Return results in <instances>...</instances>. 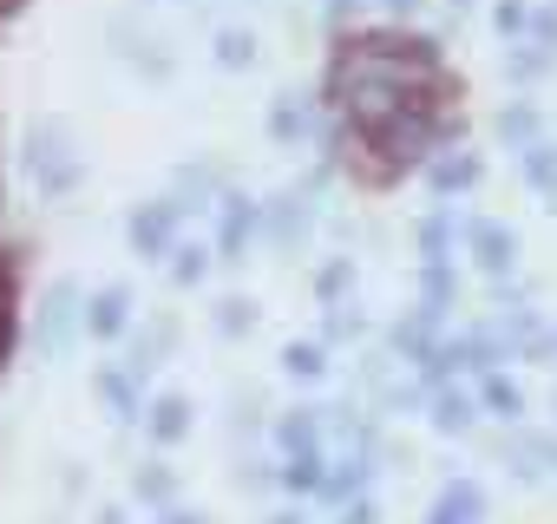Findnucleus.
Returning a JSON list of instances; mask_svg holds the SVG:
<instances>
[{
	"label": "nucleus",
	"instance_id": "nucleus-20",
	"mask_svg": "<svg viewBox=\"0 0 557 524\" xmlns=\"http://www.w3.org/2000/svg\"><path fill=\"white\" fill-rule=\"evenodd\" d=\"M184 498V485H177V465L164 459V452H145L138 465H132V504H145V511H164V504H177Z\"/></svg>",
	"mask_w": 557,
	"mask_h": 524
},
{
	"label": "nucleus",
	"instance_id": "nucleus-26",
	"mask_svg": "<svg viewBox=\"0 0 557 524\" xmlns=\"http://www.w3.org/2000/svg\"><path fill=\"white\" fill-rule=\"evenodd\" d=\"M256 315H262V309H256V296L230 289V296H216V302H210V335H216V341H249V335H256Z\"/></svg>",
	"mask_w": 557,
	"mask_h": 524
},
{
	"label": "nucleus",
	"instance_id": "nucleus-8",
	"mask_svg": "<svg viewBox=\"0 0 557 524\" xmlns=\"http://www.w3.org/2000/svg\"><path fill=\"white\" fill-rule=\"evenodd\" d=\"M459 249L472 255V270L485 283H511L518 276V236L498 216H459Z\"/></svg>",
	"mask_w": 557,
	"mask_h": 524
},
{
	"label": "nucleus",
	"instance_id": "nucleus-41",
	"mask_svg": "<svg viewBox=\"0 0 557 524\" xmlns=\"http://www.w3.org/2000/svg\"><path fill=\"white\" fill-rule=\"evenodd\" d=\"M544 452H550V472H557V433H550V439H544Z\"/></svg>",
	"mask_w": 557,
	"mask_h": 524
},
{
	"label": "nucleus",
	"instance_id": "nucleus-37",
	"mask_svg": "<svg viewBox=\"0 0 557 524\" xmlns=\"http://www.w3.org/2000/svg\"><path fill=\"white\" fill-rule=\"evenodd\" d=\"M309 517H315V504H296V498H283V504H275L262 524H309Z\"/></svg>",
	"mask_w": 557,
	"mask_h": 524
},
{
	"label": "nucleus",
	"instance_id": "nucleus-10",
	"mask_svg": "<svg viewBox=\"0 0 557 524\" xmlns=\"http://www.w3.org/2000/svg\"><path fill=\"white\" fill-rule=\"evenodd\" d=\"M177 348H184V315H177V309H158L151 322H138V328L125 335V367H132L138 380H151L164 361H177Z\"/></svg>",
	"mask_w": 557,
	"mask_h": 524
},
{
	"label": "nucleus",
	"instance_id": "nucleus-13",
	"mask_svg": "<svg viewBox=\"0 0 557 524\" xmlns=\"http://www.w3.org/2000/svg\"><path fill=\"white\" fill-rule=\"evenodd\" d=\"M420 184H426L433 203H459V197H472V190L485 184V158H479L472 145H446V151L420 171Z\"/></svg>",
	"mask_w": 557,
	"mask_h": 524
},
{
	"label": "nucleus",
	"instance_id": "nucleus-44",
	"mask_svg": "<svg viewBox=\"0 0 557 524\" xmlns=\"http://www.w3.org/2000/svg\"><path fill=\"white\" fill-rule=\"evenodd\" d=\"M177 8H197V0H177Z\"/></svg>",
	"mask_w": 557,
	"mask_h": 524
},
{
	"label": "nucleus",
	"instance_id": "nucleus-11",
	"mask_svg": "<svg viewBox=\"0 0 557 524\" xmlns=\"http://www.w3.org/2000/svg\"><path fill=\"white\" fill-rule=\"evenodd\" d=\"M171 197H177V210L184 216H216V203L236 190L230 184V171L223 164H210V158H184L177 171H171V184H164Z\"/></svg>",
	"mask_w": 557,
	"mask_h": 524
},
{
	"label": "nucleus",
	"instance_id": "nucleus-31",
	"mask_svg": "<svg viewBox=\"0 0 557 524\" xmlns=\"http://www.w3.org/2000/svg\"><path fill=\"white\" fill-rule=\"evenodd\" d=\"M230 485H236L243 498H269V491H275V452H262V446H236Z\"/></svg>",
	"mask_w": 557,
	"mask_h": 524
},
{
	"label": "nucleus",
	"instance_id": "nucleus-4",
	"mask_svg": "<svg viewBox=\"0 0 557 524\" xmlns=\"http://www.w3.org/2000/svg\"><path fill=\"white\" fill-rule=\"evenodd\" d=\"M125 242H132V255L138 262H171V249L184 242V210H177V197L171 190H158V197H138L132 210H125Z\"/></svg>",
	"mask_w": 557,
	"mask_h": 524
},
{
	"label": "nucleus",
	"instance_id": "nucleus-25",
	"mask_svg": "<svg viewBox=\"0 0 557 524\" xmlns=\"http://www.w3.org/2000/svg\"><path fill=\"white\" fill-rule=\"evenodd\" d=\"M407 236H413L420 255H459V210H453V203H433V210L413 216Z\"/></svg>",
	"mask_w": 557,
	"mask_h": 524
},
{
	"label": "nucleus",
	"instance_id": "nucleus-30",
	"mask_svg": "<svg viewBox=\"0 0 557 524\" xmlns=\"http://www.w3.org/2000/svg\"><path fill=\"white\" fill-rule=\"evenodd\" d=\"M210 270H216V249L210 242H177L171 249V262H164V276H171V289H203L210 283Z\"/></svg>",
	"mask_w": 557,
	"mask_h": 524
},
{
	"label": "nucleus",
	"instance_id": "nucleus-18",
	"mask_svg": "<svg viewBox=\"0 0 557 524\" xmlns=\"http://www.w3.org/2000/svg\"><path fill=\"white\" fill-rule=\"evenodd\" d=\"M492 138L518 158V151H531L537 138H550V118H544V105L524 92V99H505V105L492 112Z\"/></svg>",
	"mask_w": 557,
	"mask_h": 524
},
{
	"label": "nucleus",
	"instance_id": "nucleus-28",
	"mask_svg": "<svg viewBox=\"0 0 557 524\" xmlns=\"http://www.w3.org/2000/svg\"><path fill=\"white\" fill-rule=\"evenodd\" d=\"M329 348L315 341V335H296V341H283V374L296 380V387H322L329 380Z\"/></svg>",
	"mask_w": 557,
	"mask_h": 524
},
{
	"label": "nucleus",
	"instance_id": "nucleus-40",
	"mask_svg": "<svg viewBox=\"0 0 557 524\" xmlns=\"http://www.w3.org/2000/svg\"><path fill=\"white\" fill-rule=\"evenodd\" d=\"M440 8H446V14H453V21H466V14H472V8H479V0H440Z\"/></svg>",
	"mask_w": 557,
	"mask_h": 524
},
{
	"label": "nucleus",
	"instance_id": "nucleus-43",
	"mask_svg": "<svg viewBox=\"0 0 557 524\" xmlns=\"http://www.w3.org/2000/svg\"><path fill=\"white\" fill-rule=\"evenodd\" d=\"M309 8H329V0H309Z\"/></svg>",
	"mask_w": 557,
	"mask_h": 524
},
{
	"label": "nucleus",
	"instance_id": "nucleus-3",
	"mask_svg": "<svg viewBox=\"0 0 557 524\" xmlns=\"http://www.w3.org/2000/svg\"><path fill=\"white\" fill-rule=\"evenodd\" d=\"M315 223H322V203L302 184H283L262 197V249H275V255H302L315 242Z\"/></svg>",
	"mask_w": 557,
	"mask_h": 524
},
{
	"label": "nucleus",
	"instance_id": "nucleus-38",
	"mask_svg": "<svg viewBox=\"0 0 557 524\" xmlns=\"http://www.w3.org/2000/svg\"><path fill=\"white\" fill-rule=\"evenodd\" d=\"M158 524H210V517H203L197 504H184V498H177V504H164V511H158Z\"/></svg>",
	"mask_w": 557,
	"mask_h": 524
},
{
	"label": "nucleus",
	"instance_id": "nucleus-24",
	"mask_svg": "<svg viewBox=\"0 0 557 524\" xmlns=\"http://www.w3.org/2000/svg\"><path fill=\"white\" fill-rule=\"evenodd\" d=\"M413 302H433V309L459 302V262L453 255H420L413 262Z\"/></svg>",
	"mask_w": 557,
	"mask_h": 524
},
{
	"label": "nucleus",
	"instance_id": "nucleus-19",
	"mask_svg": "<svg viewBox=\"0 0 557 524\" xmlns=\"http://www.w3.org/2000/svg\"><path fill=\"white\" fill-rule=\"evenodd\" d=\"M329 465H335V459H329V446L275 459V491L296 498V504H315V498H322V485H329Z\"/></svg>",
	"mask_w": 557,
	"mask_h": 524
},
{
	"label": "nucleus",
	"instance_id": "nucleus-12",
	"mask_svg": "<svg viewBox=\"0 0 557 524\" xmlns=\"http://www.w3.org/2000/svg\"><path fill=\"white\" fill-rule=\"evenodd\" d=\"M190 426H197V400H190V394H177V387H164V394H145L138 433H145V446H151V452H171V446H184V439H190Z\"/></svg>",
	"mask_w": 557,
	"mask_h": 524
},
{
	"label": "nucleus",
	"instance_id": "nucleus-33",
	"mask_svg": "<svg viewBox=\"0 0 557 524\" xmlns=\"http://www.w3.org/2000/svg\"><path fill=\"white\" fill-rule=\"evenodd\" d=\"M518 177H524L544 203H557V138H537L531 151H518Z\"/></svg>",
	"mask_w": 557,
	"mask_h": 524
},
{
	"label": "nucleus",
	"instance_id": "nucleus-22",
	"mask_svg": "<svg viewBox=\"0 0 557 524\" xmlns=\"http://www.w3.org/2000/svg\"><path fill=\"white\" fill-rule=\"evenodd\" d=\"M210 60H216L223 73H256V66H262V34L243 27V21H230V27L210 34Z\"/></svg>",
	"mask_w": 557,
	"mask_h": 524
},
{
	"label": "nucleus",
	"instance_id": "nucleus-2",
	"mask_svg": "<svg viewBox=\"0 0 557 524\" xmlns=\"http://www.w3.org/2000/svg\"><path fill=\"white\" fill-rule=\"evenodd\" d=\"M34 341H40L47 361L79 354V341H86V283L79 276H53L47 283V296L34 302Z\"/></svg>",
	"mask_w": 557,
	"mask_h": 524
},
{
	"label": "nucleus",
	"instance_id": "nucleus-36",
	"mask_svg": "<svg viewBox=\"0 0 557 524\" xmlns=\"http://www.w3.org/2000/svg\"><path fill=\"white\" fill-rule=\"evenodd\" d=\"M335 524H387V511H381V498L368 491V498H355V504H342V511H335Z\"/></svg>",
	"mask_w": 557,
	"mask_h": 524
},
{
	"label": "nucleus",
	"instance_id": "nucleus-16",
	"mask_svg": "<svg viewBox=\"0 0 557 524\" xmlns=\"http://www.w3.org/2000/svg\"><path fill=\"white\" fill-rule=\"evenodd\" d=\"M492 517V498H485V485L479 478H466V472H446V485L426 498V511H420V524H485Z\"/></svg>",
	"mask_w": 557,
	"mask_h": 524
},
{
	"label": "nucleus",
	"instance_id": "nucleus-15",
	"mask_svg": "<svg viewBox=\"0 0 557 524\" xmlns=\"http://www.w3.org/2000/svg\"><path fill=\"white\" fill-rule=\"evenodd\" d=\"M426 426H433L440 439H479L485 407H479L472 380H446L440 394H426Z\"/></svg>",
	"mask_w": 557,
	"mask_h": 524
},
{
	"label": "nucleus",
	"instance_id": "nucleus-35",
	"mask_svg": "<svg viewBox=\"0 0 557 524\" xmlns=\"http://www.w3.org/2000/svg\"><path fill=\"white\" fill-rule=\"evenodd\" d=\"M524 27H531V0H492V34L511 47V40H524Z\"/></svg>",
	"mask_w": 557,
	"mask_h": 524
},
{
	"label": "nucleus",
	"instance_id": "nucleus-27",
	"mask_svg": "<svg viewBox=\"0 0 557 524\" xmlns=\"http://www.w3.org/2000/svg\"><path fill=\"white\" fill-rule=\"evenodd\" d=\"M355 283H361L355 255H322V262H315V276H309V296H315L322 309H335V302L355 296Z\"/></svg>",
	"mask_w": 557,
	"mask_h": 524
},
{
	"label": "nucleus",
	"instance_id": "nucleus-7",
	"mask_svg": "<svg viewBox=\"0 0 557 524\" xmlns=\"http://www.w3.org/2000/svg\"><path fill=\"white\" fill-rule=\"evenodd\" d=\"M453 335V309H433V302H407L394 322H387V348H394V361L400 367H420L426 354H440V341Z\"/></svg>",
	"mask_w": 557,
	"mask_h": 524
},
{
	"label": "nucleus",
	"instance_id": "nucleus-42",
	"mask_svg": "<svg viewBox=\"0 0 557 524\" xmlns=\"http://www.w3.org/2000/svg\"><path fill=\"white\" fill-rule=\"evenodd\" d=\"M550 420H557V387H550Z\"/></svg>",
	"mask_w": 557,
	"mask_h": 524
},
{
	"label": "nucleus",
	"instance_id": "nucleus-17",
	"mask_svg": "<svg viewBox=\"0 0 557 524\" xmlns=\"http://www.w3.org/2000/svg\"><path fill=\"white\" fill-rule=\"evenodd\" d=\"M92 400H99V407H106L119 426H138V413H145V380L125 367V354L92 367Z\"/></svg>",
	"mask_w": 557,
	"mask_h": 524
},
{
	"label": "nucleus",
	"instance_id": "nucleus-21",
	"mask_svg": "<svg viewBox=\"0 0 557 524\" xmlns=\"http://www.w3.org/2000/svg\"><path fill=\"white\" fill-rule=\"evenodd\" d=\"M472 394H479L485 420H498V426H524V387L511 380V367H492V374H479V380H472Z\"/></svg>",
	"mask_w": 557,
	"mask_h": 524
},
{
	"label": "nucleus",
	"instance_id": "nucleus-14",
	"mask_svg": "<svg viewBox=\"0 0 557 524\" xmlns=\"http://www.w3.org/2000/svg\"><path fill=\"white\" fill-rule=\"evenodd\" d=\"M315 446H329V407L322 400H296V407H283V413L269 420V452L275 459L315 452Z\"/></svg>",
	"mask_w": 557,
	"mask_h": 524
},
{
	"label": "nucleus",
	"instance_id": "nucleus-5",
	"mask_svg": "<svg viewBox=\"0 0 557 524\" xmlns=\"http://www.w3.org/2000/svg\"><path fill=\"white\" fill-rule=\"evenodd\" d=\"M112 53H119V66L138 73L145 86H171V79H177V53H171V40L151 34L138 14H119V21H112Z\"/></svg>",
	"mask_w": 557,
	"mask_h": 524
},
{
	"label": "nucleus",
	"instance_id": "nucleus-29",
	"mask_svg": "<svg viewBox=\"0 0 557 524\" xmlns=\"http://www.w3.org/2000/svg\"><path fill=\"white\" fill-rule=\"evenodd\" d=\"M269 433V400L256 387H236L230 394V446H262Z\"/></svg>",
	"mask_w": 557,
	"mask_h": 524
},
{
	"label": "nucleus",
	"instance_id": "nucleus-9",
	"mask_svg": "<svg viewBox=\"0 0 557 524\" xmlns=\"http://www.w3.org/2000/svg\"><path fill=\"white\" fill-rule=\"evenodd\" d=\"M132 328H138V296H132V283H99V289H86V341L125 348Z\"/></svg>",
	"mask_w": 557,
	"mask_h": 524
},
{
	"label": "nucleus",
	"instance_id": "nucleus-1",
	"mask_svg": "<svg viewBox=\"0 0 557 524\" xmlns=\"http://www.w3.org/2000/svg\"><path fill=\"white\" fill-rule=\"evenodd\" d=\"M21 164H27V184H34L40 203H73L86 190V151H79L73 118H34L27 145H21Z\"/></svg>",
	"mask_w": 557,
	"mask_h": 524
},
{
	"label": "nucleus",
	"instance_id": "nucleus-6",
	"mask_svg": "<svg viewBox=\"0 0 557 524\" xmlns=\"http://www.w3.org/2000/svg\"><path fill=\"white\" fill-rule=\"evenodd\" d=\"M256 242H262V197L230 190V197L216 203V216H210V249H216L223 270H243V255H249Z\"/></svg>",
	"mask_w": 557,
	"mask_h": 524
},
{
	"label": "nucleus",
	"instance_id": "nucleus-45",
	"mask_svg": "<svg viewBox=\"0 0 557 524\" xmlns=\"http://www.w3.org/2000/svg\"><path fill=\"white\" fill-rule=\"evenodd\" d=\"M550 8H557V0H550Z\"/></svg>",
	"mask_w": 557,
	"mask_h": 524
},
{
	"label": "nucleus",
	"instance_id": "nucleus-34",
	"mask_svg": "<svg viewBox=\"0 0 557 524\" xmlns=\"http://www.w3.org/2000/svg\"><path fill=\"white\" fill-rule=\"evenodd\" d=\"M368 27H420L426 21V0H361Z\"/></svg>",
	"mask_w": 557,
	"mask_h": 524
},
{
	"label": "nucleus",
	"instance_id": "nucleus-32",
	"mask_svg": "<svg viewBox=\"0 0 557 524\" xmlns=\"http://www.w3.org/2000/svg\"><path fill=\"white\" fill-rule=\"evenodd\" d=\"M315 341L335 354V348H361L368 341V322H361V309L355 302H335V309H322V328H315Z\"/></svg>",
	"mask_w": 557,
	"mask_h": 524
},
{
	"label": "nucleus",
	"instance_id": "nucleus-23",
	"mask_svg": "<svg viewBox=\"0 0 557 524\" xmlns=\"http://www.w3.org/2000/svg\"><path fill=\"white\" fill-rule=\"evenodd\" d=\"M498 73H505V86L531 92V86H544V79L557 73V53H550V47H537V40H511V47H505V60H498Z\"/></svg>",
	"mask_w": 557,
	"mask_h": 524
},
{
	"label": "nucleus",
	"instance_id": "nucleus-39",
	"mask_svg": "<svg viewBox=\"0 0 557 524\" xmlns=\"http://www.w3.org/2000/svg\"><path fill=\"white\" fill-rule=\"evenodd\" d=\"M92 524H125V504H99V511H92Z\"/></svg>",
	"mask_w": 557,
	"mask_h": 524
}]
</instances>
